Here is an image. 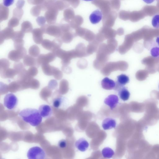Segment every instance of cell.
<instances>
[{"label":"cell","instance_id":"1","mask_svg":"<svg viewBox=\"0 0 159 159\" xmlns=\"http://www.w3.org/2000/svg\"><path fill=\"white\" fill-rule=\"evenodd\" d=\"M19 115L24 121L33 126L39 125L42 120L39 110L34 108L24 109L20 112Z\"/></svg>","mask_w":159,"mask_h":159},{"label":"cell","instance_id":"2","mask_svg":"<svg viewBox=\"0 0 159 159\" xmlns=\"http://www.w3.org/2000/svg\"><path fill=\"white\" fill-rule=\"evenodd\" d=\"M41 28L45 34L58 38L61 36V31L60 24H46L41 27Z\"/></svg>","mask_w":159,"mask_h":159},{"label":"cell","instance_id":"3","mask_svg":"<svg viewBox=\"0 0 159 159\" xmlns=\"http://www.w3.org/2000/svg\"><path fill=\"white\" fill-rule=\"evenodd\" d=\"M27 156L29 159H43L45 158L46 155L42 148L35 146L28 150Z\"/></svg>","mask_w":159,"mask_h":159},{"label":"cell","instance_id":"4","mask_svg":"<svg viewBox=\"0 0 159 159\" xmlns=\"http://www.w3.org/2000/svg\"><path fill=\"white\" fill-rule=\"evenodd\" d=\"M47 10L44 14V17L47 22L49 24H55L56 21L59 10L54 6V4Z\"/></svg>","mask_w":159,"mask_h":159},{"label":"cell","instance_id":"5","mask_svg":"<svg viewBox=\"0 0 159 159\" xmlns=\"http://www.w3.org/2000/svg\"><path fill=\"white\" fill-rule=\"evenodd\" d=\"M26 51L24 47L16 49L9 52L8 55L10 60L15 62L19 61L26 55Z\"/></svg>","mask_w":159,"mask_h":159},{"label":"cell","instance_id":"6","mask_svg":"<svg viewBox=\"0 0 159 159\" xmlns=\"http://www.w3.org/2000/svg\"><path fill=\"white\" fill-rule=\"evenodd\" d=\"M18 99L16 96L12 93L7 94L4 99V105L9 110H12L17 106Z\"/></svg>","mask_w":159,"mask_h":159},{"label":"cell","instance_id":"7","mask_svg":"<svg viewBox=\"0 0 159 159\" xmlns=\"http://www.w3.org/2000/svg\"><path fill=\"white\" fill-rule=\"evenodd\" d=\"M56 56L53 52L39 55L37 59L38 66L49 64L55 60Z\"/></svg>","mask_w":159,"mask_h":159},{"label":"cell","instance_id":"8","mask_svg":"<svg viewBox=\"0 0 159 159\" xmlns=\"http://www.w3.org/2000/svg\"><path fill=\"white\" fill-rule=\"evenodd\" d=\"M14 32L12 28L9 27L1 30L0 32V44L3 43L4 40L11 39Z\"/></svg>","mask_w":159,"mask_h":159},{"label":"cell","instance_id":"9","mask_svg":"<svg viewBox=\"0 0 159 159\" xmlns=\"http://www.w3.org/2000/svg\"><path fill=\"white\" fill-rule=\"evenodd\" d=\"M118 96L115 95L111 94L108 96L104 100V102L112 110L116 106L118 103Z\"/></svg>","mask_w":159,"mask_h":159},{"label":"cell","instance_id":"10","mask_svg":"<svg viewBox=\"0 0 159 159\" xmlns=\"http://www.w3.org/2000/svg\"><path fill=\"white\" fill-rule=\"evenodd\" d=\"M31 33L34 42L37 44L41 43L43 40V35L44 34L42 29L41 28L34 29Z\"/></svg>","mask_w":159,"mask_h":159},{"label":"cell","instance_id":"11","mask_svg":"<svg viewBox=\"0 0 159 159\" xmlns=\"http://www.w3.org/2000/svg\"><path fill=\"white\" fill-rule=\"evenodd\" d=\"M39 111L42 117L45 118L49 117L52 113V108L46 104L40 105L39 107Z\"/></svg>","mask_w":159,"mask_h":159},{"label":"cell","instance_id":"12","mask_svg":"<svg viewBox=\"0 0 159 159\" xmlns=\"http://www.w3.org/2000/svg\"><path fill=\"white\" fill-rule=\"evenodd\" d=\"M101 84L102 88L108 90L115 89L116 86L115 82L107 77H106L102 80Z\"/></svg>","mask_w":159,"mask_h":159},{"label":"cell","instance_id":"13","mask_svg":"<svg viewBox=\"0 0 159 159\" xmlns=\"http://www.w3.org/2000/svg\"><path fill=\"white\" fill-rule=\"evenodd\" d=\"M102 17L101 11L97 9L93 11L90 15L89 19L90 22L95 24L98 23L102 20Z\"/></svg>","mask_w":159,"mask_h":159},{"label":"cell","instance_id":"14","mask_svg":"<svg viewBox=\"0 0 159 159\" xmlns=\"http://www.w3.org/2000/svg\"><path fill=\"white\" fill-rule=\"evenodd\" d=\"M75 146L76 148L81 152L86 151L89 146V143L84 138H81L75 143Z\"/></svg>","mask_w":159,"mask_h":159},{"label":"cell","instance_id":"15","mask_svg":"<svg viewBox=\"0 0 159 159\" xmlns=\"http://www.w3.org/2000/svg\"><path fill=\"white\" fill-rule=\"evenodd\" d=\"M116 125L115 120L113 118H107L102 121V126L104 130H108L114 128Z\"/></svg>","mask_w":159,"mask_h":159},{"label":"cell","instance_id":"16","mask_svg":"<svg viewBox=\"0 0 159 159\" xmlns=\"http://www.w3.org/2000/svg\"><path fill=\"white\" fill-rule=\"evenodd\" d=\"M0 75L2 78L12 79L18 73L16 70L13 68H8L2 71H0Z\"/></svg>","mask_w":159,"mask_h":159},{"label":"cell","instance_id":"17","mask_svg":"<svg viewBox=\"0 0 159 159\" xmlns=\"http://www.w3.org/2000/svg\"><path fill=\"white\" fill-rule=\"evenodd\" d=\"M118 93L120 98L124 101L128 100L130 96L129 91L124 86L119 87Z\"/></svg>","mask_w":159,"mask_h":159},{"label":"cell","instance_id":"18","mask_svg":"<svg viewBox=\"0 0 159 159\" xmlns=\"http://www.w3.org/2000/svg\"><path fill=\"white\" fill-rule=\"evenodd\" d=\"M43 72L46 75L51 76L53 75L57 68L50 66L49 64L41 66Z\"/></svg>","mask_w":159,"mask_h":159},{"label":"cell","instance_id":"19","mask_svg":"<svg viewBox=\"0 0 159 159\" xmlns=\"http://www.w3.org/2000/svg\"><path fill=\"white\" fill-rule=\"evenodd\" d=\"M117 78L116 85L119 87L124 86L128 83L129 81V77L124 74L118 76Z\"/></svg>","mask_w":159,"mask_h":159},{"label":"cell","instance_id":"20","mask_svg":"<svg viewBox=\"0 0 159 159\" xmlns=\"http://www.w3.org/2000/svg\"><path fill=\"white\" fill-rule=\"evenodd\" d=\"M24 64L27 66H38L37 59L29 55H26L23 58Z\"/></svg>","mask_w":159,"mask_h":159},{"label":"cell","instance_id":"21","mask_svg":"<svg viewBox=\"0 0 159 159\" xmlns=\"http://www.w3.org/2000/svg\"><path fill=\"white\" fill-rule=\"evenodd\" d=\"M9 10L8 7L0 4V21L6 20L9 16Z\"/></svg>","mask_w":159,"mask_h":159},{"label":"cell","instance_id":"22","mask_svg":"<svg viewBox=\"0 0 159 159\" xmlns=\"http://www.w3.org/2000/svg\"><path fill=\"white\" fill-rule=\"evenodd\" d=\"M33 30L32 25L30 21H25L22 23L21 30L24 33L31 32Z\"/></svg>","mask_w":159,"mask_h":159},{"label":"cell","instance_id":"23","mask_svg":"<svg viewBox=\"0 0 159 159\" xmlns=\"http://www.w3.org/2000/svg\"><path fill=\"white\" fill-rule=\"evenodd\" d=\"M54 5L59 11L62 10L69 6L68 3L62 0H57Z\"/></svg>","mask_w":159,"mask_h":159},{"label":"cell","instance_id":"24","mask_svg":"<svg viewBox=\"0 0 159 159\" xmlns=\"http://www.w3.org/2000/svg\"><path fill=\"white\" fill-rule=\"evenodd\" d=\"M74 14V11L72 8H68L66 9L63 13L64 20L67 22H69L73 18Z\"/></svg>","mask_w":159,"mask_h":159},{"label":"cell","instance_id":"25","mask_svg":"<svg viewBox=\"0 0 159 159\" xmlns=\"http://www.w3.org/2000/svg\"><path fill=\"white\" fill-rule=\"evenodd\" d=\"M29 52L30 55L31 56L37 57L39 55L40 50L37 46L33 45L30 48Z\"/></svg>","mask_w":159,"mask_h":159},{"label":"cell","instance_id":"26","mask_svg":"<svg viewBox=\"0 0 159 159\" xmlns=\"http://www.w3.org/2000/svg\"><path fill=\"white\" fill-rule=\"evenodd\" d=\"M42 46L45 49L52 51L53 50V44L52 41L48 39H45L43 40L41 43Z\"/></svg>","mask_w":159,"mask_h":159},{"label":"cell","instance_id":"27","mask_svg":"<svg viewBox=\"0 0 159 159\" xmlns=\"http://www.w3.org/2000/svg\"><path fill=\"white\" fill-rule=\"evenodd\" d=\"M102 156L105 158H110L114 154L113 150L109 147L104 148L102 151Z\"/></svg>","mask_w":159,"mask_h":159},{"label":"cell","instance_id":"28","mask_svg":"<svg viewBox=\"0 0 159 159\" xmlns=\"http://www.w3.org/2000/svg\"><path fill=\"white\" fill-rule=\"evenodd\" d=\"M42 10L40 5H36L32 8L30 10V13L33 16L37 17L40 14Z\"/></svg>","mask_w":159,"mask_h":159},{"label":"cell","instance_id":"29","mask_svg":"<svg viewBox=\"0 0 159 159\" xmlns=\"http://www.w3.org/2000/svg\"><path fill=\"white\" fill-rule=\"evenodd\" d=\"M10 62L8 60L2 58L0 60V71L4 70L9 68Z\"/></svg>","mask_w":159,"mask_h":159},{"label":"cell","instance_id":"30","mask_svg":"<svg viewBox=\"0 0 159 159\" xmlns=\"http://www.w3.org/2000/svg\"><path fill=\"white\" fill-rule=\"evenodd\" d=\"M57 0H45L41 4H40L42 10H47Z\"/></svg>","mask_w":159,"mask_h":159},{"label":"cell","instance_id":"31","mask_svg":"<svg viewBox=\"0 0 159 159\" xmlns=\"http://www.w3.org/2000/svg\"><path fill=\"white\" fill-rule=\"evenodd\" d=\"M19 20L18 18L13 16L8 21V27L12 28L17 26L19 24Z\"/></svg>","mask_w":159,"mask_h":159},{"label":"cell","instance_id":"32","mask_svg":"<svg viewBox=\"0 0 159 159\" xmlns=\"http://www.w3.org/2000/svg\"><path fill=\"white\" fill-rule=\"evenodd\" d=\"M13 68L16 70L18 75L25 69L23 64L21 62H16L14 64Z\"/></svg>","mask_w":159,"mask_h":159},{"label":"cell","instance_id":"33","mask_svg":"<svg viewBox=\"0 0 159 159\" xmlns=\"http://www.w3.org/2000/svg\"><path fill=\"white\" fill-rule=\"evenodd\" d=\"M23 14V11L21 8L16 7L13 11V16L18 18L20 20Z\"/></svg>","mask_w":159,"mask_h":159},{"label":"cell","instance_id":"34","mask_svg":"<svg viewBox=\"0 0 159 159\" xmlns=\"http://www.w3.org/2000/svg\"><path fill=\"white\" fill-rule=\"evenodd\" d=\"M15 49H18L23 47L24 41L22 39H17L13 41Z\"/></svg>","mask_w":159,"mask_h":159},{"label":"cell","instance_id":"35","mask_svg":"<svg viewBox=\"0 0 159 159\" xmlns=\"http://www.w3.org/2000/svg\"><path fill=\"white\" fill-rule=\"evenodd\" d=\"M27 73L29 75L33 77L37 74L38 70L36 67L34 66H32L27 70Z\"/></svg>","mask_w":159,"mask_h":159},{"label":"cell","instance_id":"36","mask_svg":"<svg viewBox=\"0 0 159 159\" xmlns=\"http://www.w3.org/2000/svg\"><path fill=\"white\" fill-rule=\"evenodd\" d=\"M152 24L154 28H159V15H156L153 16L152 20Z\"/></svg>","mask_w":159,"mask_h":159},{"label":"cell","instance_id":"37","mask_svg":"<svg viewBox=\"0 0 159 159\" xmlns=\"http://www.w3.org/2000/svg\"><path fill=\"white\" fill-rule=\"evenodd\" d=\"M24 35L25 33L21 30L15 31L11 39L14 41L17 39H22L24 37Z\"/></svg>","mask_w":159,"mask_h":159},{"label":"cell","instance_id":"38","mask_svg":"<svg viewBox=\"0 0 159 159\" xmlns=\"http://www.w3.org/2000/svg\"><path fill=\"white\" fill-rule=\"evenodd\" d=\"M62 102L61 98L58 97L55 98L53 101L52 104L53 107L56 108H59L61 106Z\"/></svg>","mask_w":159,"mask_h":159},{"label":"cell","instance_id":"39","mask_svg":"<svg viewBox=\"0 0 159 159\" xmlns=\"http://www.w3.org/2000/svg\"><path fill=\"white\" fill-rule=\"evenodd\" d=\"M151 56L154 57H159V47L152 48L150 51Z\"/></svg>","mask_w":159,"mask_h":159},{"label":"cell","instance_id":"40","mask_svg":"<svg viewBox=\"0 0 159 159\" xmlns=\"http://www.w3.org/2000/svg\"><path fill=\"white\" fill-rule=\"evenodd\" d=\"M36 21L39 25L42 26L45 25L46 20L45 17L40 16L37 18Z\"/></svg>","mask_w":159,"mask_h":159},{"label":"cell","instance_id":"41","mask_svg":"<svg viewBox=\"0 0 159 159\" xmlns=\"http://www.w3.org/2000/svg\"><path fill=\"white\" fill-rule=\"evenodd\" d=\"M57 86V83L56 80H50L48 84V87L50 89H53Z\"/></svg>","mask_w":159,"mask_h":159},{"label":"cell","instance_id":"42","mask_svg":"<svg viewBox=\"0 0 159 159\" xmlns=\"http://www.w3.org/2000/svg\"><path fill=\"white\" fill-rule=\"evenodd\" d=\"M54 78L57 80H59L61 79V72L57 68L55 72L53 75Z\"/></svg>","mask_w":159,"mask_h":159},{"label":"cell","instance_id":"43","mask_svg":"<svg viewBox=\"0 0 159 159\" xmlns=\"http://www.w3.org/2000/svg\"><path fill=\"white\" fill-rule=\"evenodd\" d=\"M45 0H27L28 2L32 5H38L42 4Z\"/></svg>","mask_w":159,"mask_h":159},{"label":"cell","instance_id":"44","mask_svg":"<svg viewBox=\"0 0 159 159\" xmlns=\"http://www.w3.org/2000/svg\"><path fill=\"white\" fill-rule=\"evenodd\" d=\"M58 145L60 148H64L66 146V141L64 139H61L59 141Z\"/></svg>","mask_w":159,"mask_h":159},{"label":"cell","instance_id":"45","mask_svg":"<svg viewBox=\"0 0 159 159\" xmlns=\"http://www.w3.org/2000/svg\"><path fill=\"white\" fill-rule=\"evenodd\" d=\"M14 0H3V4L5 7H8L12 5Z\"/></svg>","mask_w":159,"mask_h":159},{"label":"cell","instance_id":"46","mask_svg":"<svg viewBox=\"0 0 159 159\" xmlns=\"http://www.w3.org/2000/svg\"><path fill=\"white\" fill-rule=\"evenodd\" d=\"M25 2L24 0H18L16 3V7L21 8L24 6Z\"/></svg>","mask_w":159,"mask_h":159},{"label":"cell","instance_id":"47","mask_svg":"<svg viewBox=\"0 0 159 159\" xmlns=\"http://www.w3.org/2000/svg\"><path fill=\"white\" fill-rule=\"evenodd\" d=\"M70 3L73 7H75V0H62Z\"/></svg>","mask_w":159,"mask_h":159},{"label":"cell","instance_id":"48","mask_svg":"<svg viewBox=\"0 0 159 159\" xmlns=\"http://www.w3.org/2000/svg\"><path fill=\"white\" fill-rule=\"evenodd\" d=\"M144 2L147 4H150L155 1V0H143Z\"/></svg>","mask_w":159,"mask_h":159},{"label":"cell","instance_id":"49","mask_svg":"<svg viewBox=\"0 0 159 159\" xmlns=\"http://www.w3.org/2000/svg\"><path fill=\"white\" fill-rule=\"evenodd\" d=\"M156 42L159 46V36L157 37L156 39Z\"/></svg>","mask_w":159,"mask_h":159},{"label":"cell","instance_id":"50","mask_svg":"<svg viewBox=\"0 0 159 159\" xmlns=\"http://www.w3.org/2000/svg\"><path fill=\"white\" fill-rule=\"evenodd\" d=\"M82 0L85 1H93V0Z\"/></svg>","mask_w":159,"mask_h":159},{"label":"cell","instance_id":"51","mask_svg":"<svg viewBox=\"0 0 159 159\" xmlns=\"http://www.w3.org/2000/svg\"><path fill=\"white\" fill-rule=\"evenodd\" d=\"M158 88H159V85H158Z\"/></svg>","mask_w":159,"mask_h":159}]
</instances>
